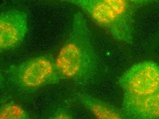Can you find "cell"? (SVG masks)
<instances>
[{
  "label": "cell",
  "mask_w": 159,
  "mask_h": 119,
  "mask_svg": "<svg viewBox=\"0 0 159 119\" xmlns=\"http://www.w3.org/2000/svg\"><path fill=\"white\" fill-rule=\"evenodd\" d=\"M62 79L79 86L93 82L99 69V61L87 20L80 11L74 16L67 37L56 58Z\"/></svg>",
  "instance_id": "1"
},
{
  "label": "cell",
  "mask_w": 159,
  "mask_h": 119,
  "mask_svg": "<svg viewBox=\"0 0 159 119\" xmlns=\"http://www.w3.org/2000/svg\"><path fill=\"white\" fill-rule=\"evenodd\" d=\"M5 74L12 85L25 92L34 91L58 84L62 80L56 66V59L50 54L10 66Z\"/></svg>",
  "instance_id": "2"
},
{
  "label": "cell",
  "mask_w": 159,
  "mask_h": 119,
  "mask_svg": "<svg viewBox=\"0 0 159 119\" xmlns=\"http://www.w3.org/2000/svg\"><path fill=\"white\" fill-rule=\"evenodd\" d=\"M80 7L97 25L119 42L131 44L134 28H132L102 0H61Z\"/></svg>",
  "instance_id": "3"
},
{
  "label": "cell",
  "mask_w": 159,
  "mask_h": 119,
  "mask_svg": "<svg viewBox=\"0 0 159 119\" xmlns=\"http://www.w3.org/2000/svg\"><path fill=\"white\" fill-rule=\"evenodd\" d=\"M118 85L124 94L143 96L159 92V65L145 61L136 64L123 73Z\"/></svg>",
  "instance_id": "4"
},
{
  "label": "cell",
  "mask_w": 159,
  "mask_h": 119,
  "mask_svg": "<svg viewBox=\"0 0 159 119\" xmlns=\"http://www.w3.org/2000/svg\"><path fill=\"white\" fill-rule=\"evenodd\" d=\"M28 15L24 11L11 9L0 15V51H11L19 46L28 33Z\"/></svg>",
  "instance_id": "5"
},
{
  "label": "cell",
  "mask_w": 159,
  "mask_h": 119,
  "mask_svg": "<svg viewBox=\"0 0 159 119\" xmlns=\"http://www.w3.org/2000/svg\"><path fill=\"white\" fill-rule=\"evenodd\" d=\"M122 106L128 119H159V92L143 96L124 94Z\"/></svg>",
  "instance_id": "6"
},
{
  "label": "cell",
  "mask_w": 159,
  "mask_h": 119,
  "mask_svg": "<svg viewBox=\"0 0 159 119\" xmlns=\"http://www.w3.org/2000/svg\"><path fill=\"white\" fill-rule=\"evenodd\" d=\"M72 96L74 101L81 104L97 118L128 119L122 110H119L89 94L82 92L75 93Z\"/></svg>",
  "instance_id": "7"
},
{
  "label": "cell",
  "mask_w": 159,
  "mask_h": 119,
  "mask_svg": "<svg viewBox=\"0 0 159 119\" xmlns=\"http://www.w3.org/2000/svg\"><path fill=\"white\" fill-rule=\"evenodd\" d=\"M126 23L134 28L137 7L128 0H102Z\"/></svg>",
  "instance_id": "8"
},
{
  "label": "cell",
  "mask_w": 159,
  "mask_h": 119,
  "mask_svg": "<svg viewBox=\"0 0 159 119\" xmlns=\"http://www.w3.org/2000/svg\"><path fill=\"white\" fill-rule=\"evenodd\" d=\"M30 114L22 106L16 103L9 102L2 105L0 110L1 119H29Z\"/></svg>",
  "instance_id": "9"
},
{
  "label": "cell",
  "mask_w": 159,
  "mask_h": 119,
  "mask_svg": "<svg viewBox=\"0 0 159 119\" xmlns=\"http://www.w3.org/2000/svg\"><path fill=\"white\" fill-rule=\"evenodd\" d=\"M72 114L69 110L65 107H58L51 114L49 119H73Z\"/></svg>",
  "instance_id": "10"
},
{
  "label": "cell",
  "mask_w": 159,
  "mask_h": 119,
  "mask_svg": "<svg viewBox=\"0 0 159 119\" xmlns=\"http://www.w3.org/2000/svg\"><path fill=\"white\" fill-rule=\"evenodd\" d=\"M137 7L153 2L159 3V0H128Z\"/></svg>",
  "instance_id": "11"
},
{
  "label": "cell",
  "mask_w": 159,
  "mask_h": 119,
  "mask_svg": "<svg viewBox=\"0 0 159 119\" xmlns=\"http://www.w3.org/2000/svg\"></svg>",
  "instance_id": "12"
}]
</instances>
